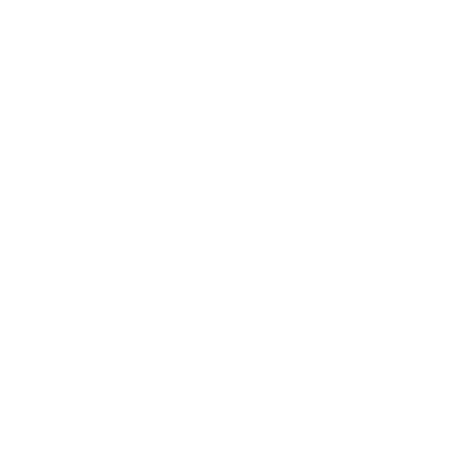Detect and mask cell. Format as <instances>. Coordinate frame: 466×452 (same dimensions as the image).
I'll return each mask as SVG.
<instances>
[]
</instances>
